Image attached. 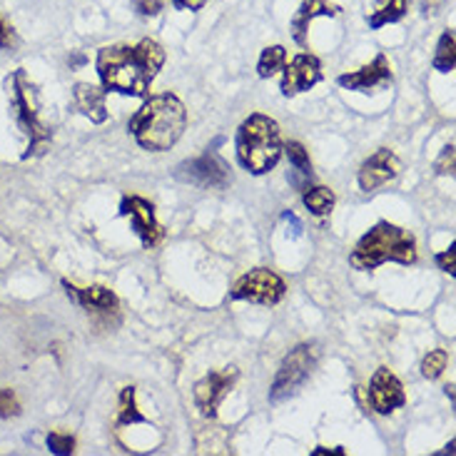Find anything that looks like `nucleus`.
Listing matches in <instances>:
<instances>
[{
    "label": "nucleus",
    "mask_w": 456,
    "mask_h": 456,
    "mask_svg": "<svg viewBox=\"0 0 456 456\" xmlns=\"http://www.w3.org/2000/svg\"><path fill=\"white\" fill-rule=\"evenodd\" d=\"M165 48L158 40H140L135 45H105L98 50L95 70L108 93L145 98L165 65Z\"/></svg>",
    "instance_id": "obj_1"
},
{
    "label": "nucleus",
    "mask_w": 456,
    "mask_h": 456,
    "mask_svg": "<svg viewBox=\"0 0 456 456\" xmlns=\"http://www.w3.org/2000/svg\"><path fill=\"white\" fill-rule=\"evenodd\" d=\"M130 135L148 152H167L187 130V110L173 93L150 95L127 123Z\"/></svg>",
    "instance_id": "obj_2"
},
{
    "label": "nucleus",
    "mask_w": 456,
    "mask_h": 456,
    "mask_svg": "<svg viewBox=\"0 0 456 456\" xmlns=\"http://www.w3.org/2000/svg\"><path fill=\"white\" fill-rule=\"evenodd\" d=\"M417 240L414 234L396 227V224L377 223L370 232L359 237V242L349 255V265L359 272H371L382 267L387 262H396V265H414L417 262Z\"/></svg>",
    "instance_id": "obj_3"
},
{
    "label": "nucleus",
    "mask_w": 456,
    "mask_h": 456,
    "mask_svg": "<svg viewBox=\"0 0 456 456\" xmlns=\"http://www.w3.org/2000/svg\"><path fill=\"white\" fill-rule=\"evenodd\" d=\"M234 152H237V162L249 175L259 177V175L272 173L284 152L282 130L277 120H272L270 115H262V112H252L237 130Z\"/></svg>",
    "instance_id": "obj_4"
},
{
    "label": "nucleus",
    "mask_w": 456,
    "mask_h": 456,
    "mask_svg": "<svg viewBox=\"0 0 456 456\" xmlns=\"http://www.w3.org/2000/svg\"><path fill=\"white\" fill-rule=\"evenodd\" d=\"M12 87V110L18 123L28 133V150L23 152V160L28 158H40L50 150L53 142V133L48 130V125L40 120V110H37V93L36 86L28 80V75L23 70H15L11 77Z\"/></svg>",
    "instance_id": "obj_5"
},
{
    "label": "nucleus",
    "mask_w": 456,
    "mask_h": 456,
    "mask_svg": "<svg viewBox=\"0 0 456 456\" xmlns=\"http://www.w3.org/2000/svg\"><path fill=\"white\" fill-rule=\"evenodd\" d=\"M317 359H320V352H317V345L312 342H302L297 345L287 357L282 359L280 370H277V377L270 387V402L272 404H280L284 399L295 396L317 367Z\"/></svg>",
    "instance_id": "obj_6"
},
{
    "label": "nucleus",
    "mask_w": 456,
    "mask_h": 456,
    "mask_svg": "<svg viewBox=\"0 0 456 456\" xmlns=\"http://www.w3.org/2000/svg\"><path fill=\"white\" fill-rule=\"evenodd\" d=\"M175 180L185 185L202 187V190H224L232 183V175H230L227 162L215 150L208 148L195 160L180 162L175 167Z\"/></svg>",
    "instance_id": "obj_7"
},
{
    "label": "nucleus",
    "mask_w": 456,
    "mask_h": 456,
    "mask_svg": "<svg viewBox=\"0 0 456 456\" xmlns=\"http://www.w3.org/2000/svg\"><path fill=\"white\" fill-rule=\"evenodd\" d=\"M287 295V284L277 274V272L265 270H249L234 282L230 297L232 299H242V302H255V305H265V307H274L280 305Z\"/></svg>",
    "instance_id": "obj_8"
},
{
    "label": "nucleus",
    "mask_w": 456,
    "mask_h": 456,
    "mask_svg": "<svg viewBox=\"0 0 456 456\" xmlns=\"http://www.w3.org/2000/svg\"><path fill=\"white\" fill-rule=\"evenodd\" d=\"M240 379V370L237 367H224V370L208 371L198 384H195V404H198L200 414L205 419H215L217 409L223 404V399Z\"/></svg>",
    "instance_id": "obj_9"
},
{
    "label": "nucleus",
    "mask_w": 456,
    "mask_h": 456,
    "mask_svg": "<svg viewBox=\"0 0 456 456\" xmlns=\"http://www.w3.org/2000/svg\"><path fill=\"white\" fill-rule=\"evenodd\" d=\"M322 62L312 53H299L289 62H284L280 90L284 98H295L299 93H307L312 87L322 83Z\"/></svg>",
    "instance_id": "obj_10"
},
{
    "label": "nucleus",
    "mask_w": 456,
    "mask_h": 456,
    "mask_svg": "<svg viewBox=\"0 0 456 456\" xmlns=\"http://www.w3.org/2000/svg\"><path fill=\"white\" fill-rule=\"evenodd\" d=\"M120 217H130L133 223V230L140 237L142 247H155L160 245L162 237H165V230L162 224L158 223L155 217V208L152 202L140 195H125L123 202H120Z\"/></svg>",
    "instance_id": "obj_11"
},
{
    "label": "nucleus",
    "mask_w": 456,
    "mask_h": 456,
    "mask_svg": "<svg viewBox=\"0 0 456 456\" xmlns=\"http://www.w3.org/2000/svg\"><path fill=\"white\" fill-rule=\"evenodd\" d=\"M337 83L345 90H354V93H371L377 87H384L392 83V65L384 53H377L374 61L362 65L359 70L352 73H342L337 77Z\"/></svg>",
    "instance_id": "obj_12"
},
{
    "label": "nucleus",
    "mask_w": 456,
    "mask_h": 456,
    "mask_svg": "<svg viewBox=\"0 0 456 456\" xmlns=\"http://www.w3.org/2000/svg\"><path fill=\"white\" fill-rule=\"evenodd\" d=\"M402 173V162L396 158L395 152L389 148L377 150L374 155H370L367 160L362 162V167H359V187L364 190V192H374V190H379L387 183H392L396 175Z\"/></svg>",
    "instance_id": "obj_13"
},
{
    "label": "nucleus",
    "mask_w": 456,
    "mask_h": 456,
    "mask_svg": "<svg viewBox=\"0 0 456 456\" xmlns=\"http://www.w3.org/2000/svg\"><path fill=\"white\" fill-rule=\"evenodd\" d=\"M407 402V395H404V387L396 379V374L387 370V367H379L374 371L370 382V404L377 414H392L395 409L404 407Z\"/></svg>",
    "instance_id": "obj_14"
},
{
    "label": "nucleus",
    "mask_w": 456,
    "mask_h": 456,
    "mask_svg": "<svg viewBox=\"0 0 456 456\" xmlns=\"http://www.w3.org/2000/svg\"><path fill=\"white\" fill-rule=\"evenodd\" d=\"M339 12H342V8L337 3H330V0H302L299 11L295 12V18L289 23V30H292V37H295L297 45L307 48L312 20H317V18H337Z\"/></svg>",
    "instance_id": "obj_15"
},
{
    "label": "nucleus",
    "mask_w": 456,
    "mask_h": 456,
    "mask_svg": "<svg viewBox=\"0 0 456 456\" xmlns=\"http://www.w3.org/2000/svg\"><path fill=\"white\" fill-rule=\"evenodd\" d=\"M108 90L102 86H93V83H75L73 100L75 108L80 110V115H86L90 123L102 125L108 120Z\"/></svg>",
    "instance_id": "obj_16"
},
{
    "label": "nucleus",
    "mask_w": 456,
    "mask_h": 456,
    "mask_svg": "<svg viewBox=\"0 0 456 456\" xmlns=\"http://www.w3.org/2000/svg\"><path fill=\"white\" fill-rule=\"evenodd\" d=\"M62 287H65L68 297L75 299L87 312L90 309L93 312H115L118 309V297L108 287H100V284H95V287H75L68 280H62Z\"/></svg>",
    "instance_id": "obj_17"
},
{
    "label": "nucleus",
    "mask_w": 456,
    "mask_h": 456,
    "mask_svg": "<svg viewBox=\"0 0 456 456\" xmlns=\"http://www.w3.org/2000/svg\"><path fill=\"white\" fill-rule=\"evenodd\" d=\"M409 5H411V0H371L367 23L371 30H382L384 25L399 23L409 12Z\"/></svg>",
    "instance_id": "obj_18"
},
{
    "label": "nucleus",
    "mask_w": 456,
    "mask_h": 456,
    "mask_svg": "<svg viewBox=\"0 0 456 456\" xmlns=\"http://www.w3.org/2000/svg\"><path fill=\"white\" fill-rule=\"evenodd\" d=\"M456 62V33L454 28H446L444 33L439 36V43H436V53H434V70L439 73H452Z\"/></svg>",
    "instance_id": "obj_19"
},
{
    "label": "nucleus",
    "mask_w": 456,
    "mask_h": 456,
    "mask_svg": "<svg viewBox=\"0 0 456 456\" xmlns=\"http://www.w3.org/2000/svg\"><path fill=\"white\" fill-rule=\"evenodd\" d=\"M302 202H305V208H307L314 217H324V215H330L334 208V192L330 187L317 185V187H307L305 190V195H302Z\"/></svg>",
    "instance_id": "obj_20"
},
{
    "label": "nucleus",
    "mask_w": 456,
    "mask_h": 456,
    "mask_svg": "<svg viewBox=\"0 0 456 456\" xmlns=\"http://www.w3.org/2000/svg\"><path fill=\"white\" fill-rule=\"evenodd\" d=\"M287 62V50L284 45H267L259 53L257 61V75L262 80H270L272 75H277Z\"/></svg>",
    "instance_id": "obj_21"
},
{
    "label": "nucleus",
    "mask_w": 456,
    "mask_h": 456,
    "mask_svg": "<svg viewBox=\"0 0 456 456\" xmlns=\"http://www.w3.org/2000/svg\"><path fill=\"white\" fill-rule=\"evenodd\" d=\"M118 424H148V417L140 414L135 402V387H123L120 392V411H118Z\"/></svg>",
    "instance_id": "obj_22"
},
{
    "label": "nucleus",
    "mask_w": 456,
    "mask_h": 456,
    "mask_svg": "<svg viewBox=\"0 0 456 456\" xmlns=\"http://www.w3.org/2000/svg\"><path fill=\"white\" fill-rule=\"evenodd\" d=\"M446 362H449V357H446L444 349H432L427 357L421 359V377L429 379V382L439 379V377L444 374Z\"/></svg>",
    "instance_id": "obj_23"
},
{
    "label": "nucleus",
    "mask_w": 456,
    "mask_h": 456,
    "mask_svg": "<svg viewBox=\"0 0 456 456\" xmlns=\"http://www.w3.org/2000/svg\"><path fill=\"white\" fill-rule=\"evenodd\" d=\"M284 150H287V158H289V165L295 167V173L302 177H312V162H309V152L305 150V145L292 140Z\"/></svg>",
    "instance_id": "obj_24"
},
{
    "label": "nucleus",
    "mask_w": 456,
    "mask_h": 456,
    "mask_svg": "<svg viewBox=\"0 0 456 456\" xmlns=\"http://www.w3.org/2000/svg\"><path fill=\"white\" fill-rule=\"evenodd\" d=\"M48 449L53 454L58 456H68L75 452V439L70 434H62V432H50L48 434Z\"/></svg>",
    "instance_id": "obj_25"
},
{
    "label": "nucleus",
    "mask_w": 456,
    "mask_h": 456,
    "mask_svg": "<svg viewBox=\"0 0 456 456\" xmlns=\"http://www.w3.org/2000/svg\"><path fill=\"white\" fill-rule=\"evenodd\" d=\"M20 414V402L12 389H0V419H12Z\"/></svg>",
    "instance_id": "obj_26"
},
{
    "label": "nucleus",
    "mask_w": 456,
    "mask_h": 456,
    "mask_svg": "<svg viewBox=\"0 0 456 456\" xmlns=\"http://www.w3.org/2000/svg\"><path fill=\"white\" fill-rule=\"evenodd\" d=\"M454 158H456V148L454 145H446L439 155V160L434 162L436 173L439 175H454Z\"/></svg>",
    "instance_id": "obj_27"
},
{
    "label": "nucleus",
    "mask_w": 456,
    "mask_h": 456,
    "mask_svg": "<svg viewBox=\"0 0 456 456\" xmlns=\"http://www.w3.org/2000/svg\"><path fill=\"white\" fill-rule=\"evenodd\" d=\"M18 45V36H15V28L8 20L0 18V50H12Z\"/></svg>",
    "instance_id": "obj_28"
},
{
    "label": "nucleus",
    "mask_w": 456,
    "mask_h": 456,
    "mask_svg": "<svg viewBox=\"0 0 456 456\" xmlns=\"http://www.w3.org/2000/svg\"><path fill=\"white\" fill-rule=\"evenodd\" d=\"M436 265H439V270H444L446 274H454L456 272V247L452 245L444 252H439L436 255Z\"/></svg>",
    "instance_id": "obj_29"
},
{
    "label": "nucleus",
    "mask_w": 456,
    "mask_h": 456,
    "mask_svg": "<svg viewBox=\"0 0 456 456\" xmlns=\"http://www.w3.org/2000/svg\"><path fill=\"white\" fill-rule=\"evenodd\" d=\"M133 5L142 18H155L162 11V0H133Z\"/></svg>",
    "instance_id": "obj_30"
},
{
    "label": "nucleus",
    "mask_w": 456,
    "mask_h": 456,
    "mask_svg": "<svg viewBox=\"0 0 456 456\" xmlns=\"http://www.w3.org/2000/svg\"><path fill=\"white\" fill-rule=\"evenodd\" d=\"M208 3H210V0H173V8L175 11L198 12V11H202Z\"/></svg>",
    "instance_id": "obj_31"
},
{
    "label": "nucleus",
    "mask_w": 456,
    "mask_h": 456,
    "mask_svg": "<svg viewBox=\"0 0 456 456\" xmlns=\"http://www.w3.org/2000/svg\"><path fill=\"white\" fill-rule=\"evenodd\" d=\"M442 8H444V0H421V15L424 18H434Z\"/></svg>",
    "instance_id": "obj_32"
},
{
    "label": "nucleus",
    "mask_w": 456,
    "mask_h": 456,
    "mask_svg": "<svg viewBox=\"0 0 456 456\" xmlns=\"http://www.w3.org/2000/svg\"><path fill=\"white\" fill-rule=\"evenodd\" d=\"M322 454H334V456H345L346 452L342 449V446H334V449H327V446H317L314 452H312V456H322Z\"/></svg>",
    "instance_id": "obj_33"
},
{
    "label": "nucleus",
    "mask_w": 456,
    "mask_h": 456,
    "mask_svg": "<svg viewBox=\"0 0 456 456\" xmlns=\"http://www.w3.org/2000/svg\"><path fill=\"white\" fill-rule=\"evenodd\" d=\"M83 62H86V58H83V55H75L70 65H83Z\"/></svg>",
    "instance_id": "obj_34"
},
{
    "label": "nucleus",
    "mask_w": 456,
    "mask_h": 456,
    "mask_svg": "<svg viewBox=\"0 0 456 456\" xmlns=\"http://www.w3.org/2000/svg\"><path fill=\"white\" fill-rule=\"evenodd\" d=\"M446 395H449V399H454V384H449V387H444Z\"/></svg>",
    "instance_id": "obj_35"
}]
</instances>
